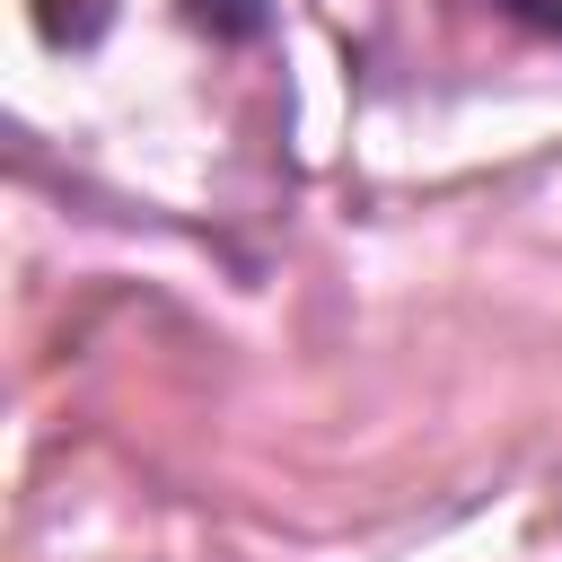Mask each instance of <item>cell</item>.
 Listing matches in <instances>:
<instances>
[{
	"label": "cell",
	"instance_id": "obj_1",
	"mask_svg": "<svg viewBox=\"0 0 562 562\" xmlns=\"http://www.w3.org/2000/svg\"><path fill=\"white\" fill-rule=\"evenodd\" d=\"M184 18H193L202 35H220V44H246V35H263V26H272V9H263V0H184Z\"/></svg>",
	"mask_w": 562,
	"mask_h": 562
},
{
	"label": "cell",
	"instance_id": "obj_2",
	"mask_svg": "<svg viewBox=\"0 0 562 562\" xmlns=\"http://www.w3.org/2000/svg\"><path fill=\"white\" fill-rule=\"evenodd\" d=\"M492 9H501V18H518L527 35H553V44H562V0H492Z\"/></svg>",
	"mask_w": 562,
	"mask_h": 562
}]
</instances>
